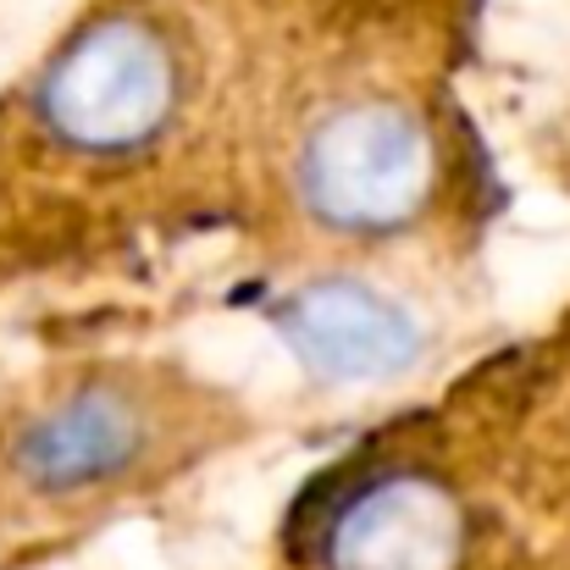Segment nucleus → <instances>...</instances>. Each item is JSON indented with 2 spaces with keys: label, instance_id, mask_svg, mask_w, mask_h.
I'll return each mask as SVG.
<instances>
[{
  "label": "nucleus",
  "instance_id": "1",
  "mask_svg": "<svg viewBox=\"0 0 570 570\" xmlns=\"http://www.w3.org/2000/svg\"><path fill=\"white\" fill-rule=\"evenodd\" d=\"M178 106V56L139 17H100L83 28L39 83L45 128L83 156L139 150Z\"/></svg>",
  "mask_w": 570,
  "mask_h": 570
},
{
  "label": "nucleus",
  "instance_id": "2",
  "mask_svg": "<svg viewBox=\"0 0 570 570\" xmlns=\"http://www.w3.org/2000/svg\"><path fill=\"white\" fill-rule=\"evenodd\" d=\"M432 178V150L421 122L404 106L361 100L333 111L299 161L305 199L322 222L350 227V233H382L399 227Z\"/></svg>",
  "mask_w": 570,
  "mask_h": 570
},
{
  "label": "nucleus",
  "instance_id": "3",
  "mask_svg": "<svg viewBox=\"0 0 570 570\" xmlns=\"http://www.w3.org/2000/svg\"><path fill=\"white\" fill-rule=\"evenodd\" d=\"M460 504L443 482L393 471L344 499L327 527L333 570H454L460 566Z\"/></svg>",
  "mask_w": 570,
  "mask_h": 570
},
{
  "label": "nucleus",
  "instance_id": "4",
  "mask_svg": "<svg viewBox=\"0 0 570 570\" xmlns=\"http://www.w3.org/2000/svg\"><path fill=\"white\" fill-rule=\"evenodd\" d=\"M150 421L122 387H78L17 438V476L39 493H83L145 460Z\"/></svg>",
  "mask_w": 570,
  "mask_h": 570
},
{
  "label": "nucleus",
  "instance_id": "5",
  "mask_svg": "<svg viewBox=\"0 0 570 570\" xmlns=\"http://www.w3.org/2000/svg\"><path fill=\"white\" fill-rule=\"evenodd\" d=\"M288 344L333 382H382L415 361V322L361 283H316L283 305Z\"/></svg>",
  "mask_w": 570,
  "mask_h": 570
}]
</instances>
